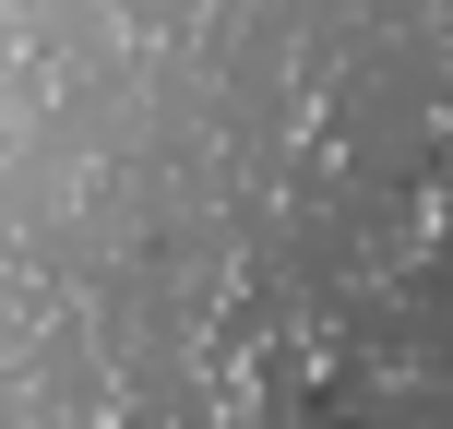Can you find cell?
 Here are the masks:
<instances>
[{"mask_svg": "<svg viewBox=\"0 0 453 429\" xmlns=\"http://www.w3.org/2000/svg\"><path fill=\"white\" fill-rule=\"evenodd\" d=\"M0 429H453V0H0Z\"/></svg>", "mask_w": 453, "mask_h": 429, "instance_id": "1", "label": "cell"}]
</instances>
